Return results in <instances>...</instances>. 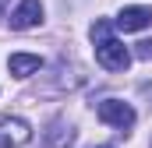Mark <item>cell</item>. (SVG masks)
Here are the masks:
<instances>
[{
  "label": "cell",
  "mask_w": 152,
  "mask_h": 148,
  "mask_svg": "<svg viewBox=\"0 0 152 148\" xmlns=\"http://www.w3.org/2000/svg\"><path fill=\"white\" fill-rule=\"evenodd\" d=\"M149 25H152V7H142V4L124 7L113 18V28H120V32H142V28H149Z\"/></svg>",
  "instance_id": "obj_5"
},
{
  "label": "cell",
  "mask_w": 152,
  "mask_h": 148,
  "mask_svg": "<svg viewBox=\"0 0 152 148\" xmlns=\"http://www.w3.org/2000/svg\"><path fill=\"white\" fill-rule=\"evenodd\" d=\"M32 127L21 116H0V148H21L28 145Z\"/></svg>",
  "instance_id": "obj_3"
},
{
  "label": "cell",
  "mask_w": 152,
  "mask_h": 148,
  "mask_svg": "<svg viewBox=\"0 0 152 148\" xmlns=\"http://www.w3.org/2000/svg\"><path fill=\"white\" fill-rule=\"evenodd\" d=\"M96 148H113V145H96Z\"/></svg>",
  "instance_id": "obj_10"
},
{
  "label": "cell",
  "mask_w": 152,
  "mask_h": 148,
  "mask_svg": "<svg viewBox=\"0 0 152 148\" xmlns=\"http://www.w3.org/2000/svg\"><path fill=\"white\" fill-rule=\"evenodd\" d=\"M96 116L103 120V123H110V127H117L120 134L124 131H131L134 127V106L131 102H124V99H103L99 106H96Z\"/></svg>",
  "instance_id": "obj_2"
},
{
  "label": "cell",
  "mask_w": 152,
  "mask_h": 148,
  "mask_svg": "<svg viewBox=\"0 0 152 148\" xmlns=\"http://www.w3.org/2000/svg\"><path fill=\"white\" fill-rule=\"evenodd\" d=\"M92 42H96V60H99V67H106V71H127V64H131V53H127V46L113 36V21H106V18H99L96 25H92Z\"/></svg>",
  "instance_id": "obj_1"
},
{
  "label": "cell",
  "mask_w": 152,
  "mask_h": 148,
  "mask_svg": "<svg viewBox=\"0 0 152 148\" xmlns=\"http://www.w3.org/2000/svg\"><path fill=\"white\" fill-rule=\"evenodd\" d=\"M39 21H42V4H39V0H21V4L14 7V14H11V28H18V32L36 28Z\"/></svg>",
  "instance_id": "obj_6"
},
{
  "label": "cell",
  "mask_w": 152,
  "mask_h": 148,
  "mask_svg": "<svg viewBox=\"0 0 152 148\" xmlns=\"http://www.w3.org/2000/svg\"><path fill=\"white\" fill-rule=\"evenodd\" d=\"M75 123L67 120V116H57V120H50V127L42 131V145L46 148H67L75 145Z\"/></svg>",
  "instance_id": "obj_4"
},
{
  "label": "cell",
  "mask_w": 152,
  "mask_h": 148,
  "mask_svg": "<svg viewBox=\"0 0 152 148\" xmlns=\"http://www.w3.org/2000/svg\"><path fill=\"white\" fill-rule=\"evenodd\" d=\"M7 67H11V74H14V78H32V74L42 71V60H39L36 53H11Z\"/></svg>",
  "instance_id": "obj_7"
},
{
  "label": "cell",
  "mask_w": 152,
  "mask_h": 148,
  "mask_svg": "<svg viewBox=\"0 0 152 148\" xmlns=\"http://www.w3.org/2000/svg\"><path fill=\"white\" fill-rule=\"evenodd\" d=\"M134 57H138V60H152V39L134 42Z\"/></svg>",
  "instance_id": "obj_8"
},
{
  "label": "cell",
  "mask_w": 152,
  "mask_h": 148,
  "mask_svg": "<svg viewBox=\"0 0 152 148\" xmlns=\"http://www.w3.org/2000/svg\"><path fill=\"white\" fill-rule=\"evenodd\" d=\"M7 4H11V0H0V18H4V7H7Z\"/></svg>",
  "instance_id": "obj_9"
}]
</instances>
